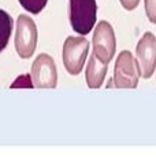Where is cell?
<instances>
[{
	"instance_id": "cell-8",
	"label": "cell",
	"mask_w": 156,
	"mask_h": 158,
	"mask_svg": "<svg viewBox=\"0 0 156 158\" xmlns=\"http://www.w3.org/2000/svg\"><path fill=\"white\" fill-rule=\"evenodd\" d=\"M107 70H108V62H104V60L99 59L95 54H92L85 70V78H86L88 87L91 89L100 88L104 83Z\"/></svg>"
},
{
	"instance_id": "cell-2",
	"label": "cell",
	"mask_w": 156,
	"mask_h": 158,
	"mask_svg": "<svg viewBox=\"0 0 156 158\" xmlns=\"http://www.w3.org/2000/svg\"><path fill=\"white\" fill-rule=\"evenodd\" d=\"M89 52V41L84 36H68L63 44V65L68 74L78 76L84 69Z\"/></svg>"
},
{
	"instance_id": "cell-12",
	"label": "cell",
	"mask_w": 156,
	"mask_h": 158,
	"mask_svg": "<svg viewBox=\"0 0 156 158\" xmlns=\"http://www.w3.org/2000/svg\"><path fill=\"white\" fill-rule=\"evenodd\" d=\"M17 87H28V88H33V81L30 74H25V76H21L15 80V83L11 85V88H17Z\"/></svg>"
},
{
	"instance_id": "cell-1",
	"label": "cell",
	"mask_w": 156,
	"mask_h": 158,
	"mask_svg": "<svg viewBox=\"0 0 156 158\" xmlns=\"http://www.w3.org/2000/svg\"><path fill=\"white\" fill-rule=\"evenodd\" d=\"M97 4L96 0H70L68 18L71 28L80 36H86L92 32L96 23Z\"/></svg>"
},
{
	"instance_id": "cell-9",
	"label": "cell",
	"mask_w": 156,
	"mask_h": 158,
	"mask_svg": "<svg viewBox=\"0 0 156 158\" xmlns=\"http://www.w3.org/2000/svg\"><path fill=\"white\" fill-rule=\"evenodd\" d=\"M14 21L11 15L4 10H0V52L6 50L11 37V32L14 28Z\"/></svg>"
},
{
	"instance_id": "cell-6",
	"label": "cell",
	"mask_w": 156,
	"mask_h": 158,
	"mask_svg": "<svg viewBox=\"0 0 156 158\" xmlns=\"http://www.w3.org/2000/svg\"><path fill=\"white\" fill-rule=\"evenodd\" d=\"M93 54L104 62H111L116 51V39L112 26L107 21H100L93 32Z\"/></svg>"
},
{
	"instance_id": "cell-11",
	"label": "cell",
	"mask_w": 156,
	"mask_h": 158,
	"mask_svg": "<svg viewBox=\"0 0 156 158\" xmlns=\"http://www.w3.org/2000/svg\"><path fill=\"white\" fill-rule=\"evenodd\" d=\"M144 7L149 22L156 23V0H144Z\"/></svg>"
},
{
	"instance_id": "cell-5",
	"label": "cell",
	"mask_w": 156,
	"mask_h": 158,
	"mask_svg": "<svg viewBox=\"0 0 156 158\" xmlns=\"http://www.w3.org/2000/svg\"><path fill=\"white\" fill-rule=\"evenodd\" d=\"M30 77L36 88L52 89L58 85V69L53 58L48 54H40L32 65Z\"/></svg>"
},
{
	"instance_id": "cell-4",
	"label": "cell",
	"mask_w": 156,
	"mask_h": 158,
	"mask_svg": "<svg viewBox=\"0 0 156 158\" xmlns=\"http://www.w3.org/2000/svg\"><path fill=\"white\" fill-rule=\"evenodd\" d=\"M140 68L137 60L134 59L130 51L125 50L118 55L115 60V70H114V81L116 88L134 89L138 85Z\"/></svg>"
},
{
	"instance_id": "cell-10",
	"label": "cell",
	"mask_w": 156,
	"mask_h": 158,
	"mask_svg": "<svg viewBox=\"0 0 156 158\" xmlns=\"http://www.w3.org/2000/svg\"><path fill=\"white\" fill-rule=\"evenodd\" d=\"M18 2L21 3V6L26 11H29L30 14L37 15L45 8L48 0H18Z\"/></svg>"
},
{
	"instance_id": "cell-13",
	"label": "cell",
	"mask_w": 156,
	"mask_h": 158,
	"mask_svg": "<svg viewBox=\"0 0 156 158\" xmlns=\"http://www.w3.org/2000/svg\"><path fill=\"white\" fill-rule=\"evenodd\" d=\"M122 4V7L127 11H131L140 4V0H119Z\"/></svg>"
},
{
	"instance_id": "cell-7",
	"label": "cell",
	"mask_w": 156,
	"mask_h": 158,
	"mask_svg": "<svg viewBox=\"0 0 156 158\" xmlns=\"http://www.w3.org/2000/svg\"><path fill=\"white\" fill-rule=\"evenodd\" d=\"M137 63L140 76L142 78H151L156 69V37L151 32H146L140 39L136 48Z\"/></svg>"
},
{
	"instance_id": "cell-3",
	"label": "cell",
	"mask_w": 156,
	"mask_h": 158,
	"mask_svg": "<svg viewBox=\"0 0 156 158\" xmlns=\"http://www.w3.org/2000/svg\"><path fill=\"white\" fill-rule=\"evenodd\" d=\"M37 26L32 17L26 14H21L17 19L15 29V50L17 54L22 59H29L36 51L37 45Z\"/></svg>"
},
{
	"instance_id": "cell-14",
	"label": "cell",
	"mask_w": 156,
	"mask_h": 158,
	"mask_svg": "<svg viewBox=\"0 0 156 158\" xmlns=\"http://www.w3.org/2000/svg\"><path fill=\"white\" fill-rule=\"evenodd\" d=\"M107 88H116L115 87V81H114V78H110V80H108V84H107V85H106Z\"/></svg>"
}]
</instances>
